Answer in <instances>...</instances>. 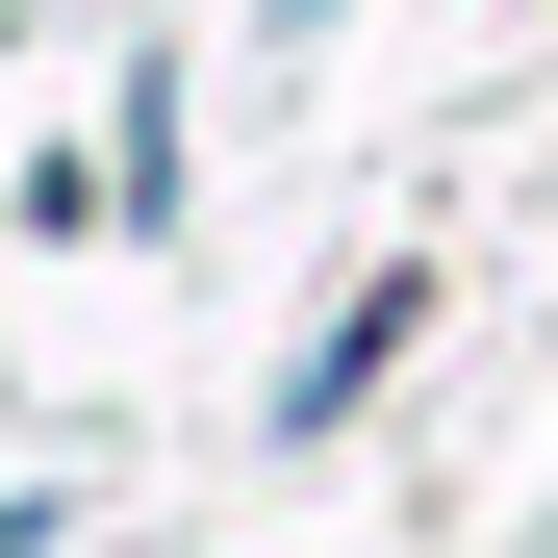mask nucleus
<instances>
[{"label":"nucleus","instance_id":"obj_1","mask_svg":"<svg viewBox=\"0 0 558 558\" xmlns=\"http://www.w3.org/2000/svg\"><path fill=\"white\" fill-rule=\"evenodd\" d=\"M0 558H26V533H0Z\"/></svg>","mask_w":558,"mask_h":558}]
</instances>
